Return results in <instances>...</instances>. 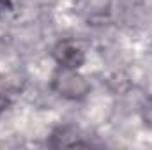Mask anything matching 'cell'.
Returning <instances> with one entry per match:
<instances>
[{
	"label": "cell",
	"mask_w": 152,
	"mask_h": 150,
	"mask_svg": "<svg viewBox=\"0 0 152 150\" xmlns=\"http://www.w3.org/2000/svg\"><path fill=\"white\" fill-rule=\"evenodd\" d=\"M5 104H7V103H5V99H4V97H0V113L5 110Z\"/></svg>",
	"instance_id": "obj_1"
}]
</instances>
